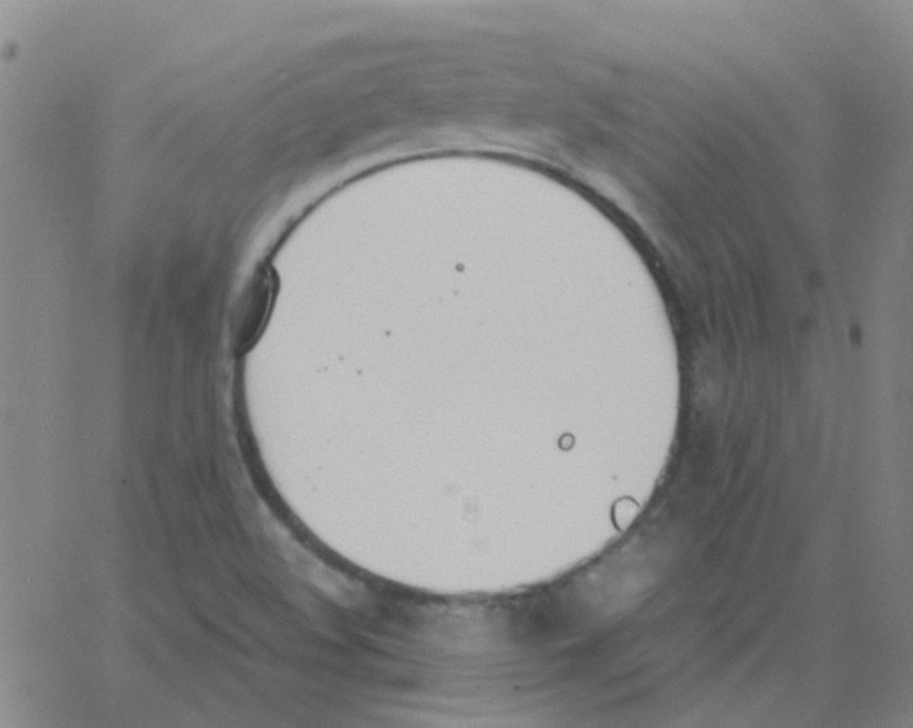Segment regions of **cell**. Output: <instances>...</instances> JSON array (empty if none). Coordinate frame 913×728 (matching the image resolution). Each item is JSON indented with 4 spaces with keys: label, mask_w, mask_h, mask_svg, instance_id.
Returning a JSON list of instances; mask_svg holds the SVG:
<instances>
[{
    "label": "cell",
    "mask_w": 913,
    "mask_h": 728,
    "mask_svg": "<svg viewBox=\"0 0 913 728\" xmlns=\"http://www.w3.org/2000/svg\"><path fill=\"white\" fill-rule=\"evenodd\" d=\"M273 287L276 282H273L272 273L267 269L260 271L250 282L238 312L241 333L253 334L260 329L271 306Z\"/></svg>",
    "instance_id": "obj_1"
}]
</instances>
